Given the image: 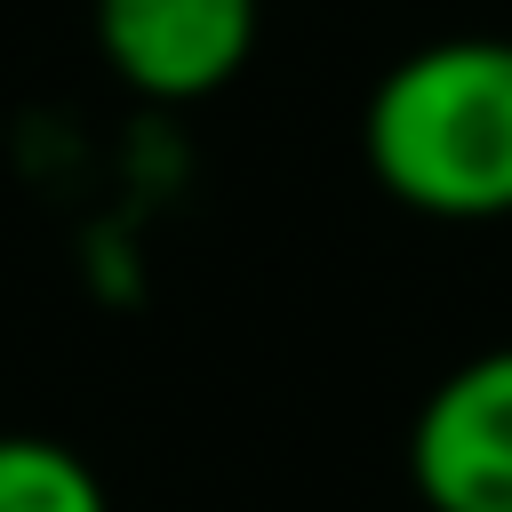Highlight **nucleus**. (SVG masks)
Instances as JSON below:
<instances>
[{
  "instance_id": "f257e3e1",
  "label": "nucleus",
  "mask_w": 512,
  "mask_h": 512,
  "mask_svg": "<svg viewBox=\"0 0 512 512\" xmlns=\"http://www.w3.org/2000/svg\"><path fill=\"white\" fill-rule=\"evenodd\" d=\"M360 160L376 192L432 224L512 216V40L448 32L392 56L360 104Z\"/></svg>"
},
{
  "instance_id": "f03ea898",
  "label": "nucleus",
  "mask_w": 512,
  "mask_h": 512,
  "mask_svg": "<svg viewBox=\"0 0 512 512\" xmlns=\"http://www.w3.org/2000/svg\"><path fill=\"white\" fill-rule=\"evenodd\" d=\"M96 56L144 104H208L256 56L264 0H88Z\"/></svg>"
},
{
  "instance_id": "7ed1b4c3",
  "label": "nucleus",
  "mask_w": 512,
  "mask_h": 512,
  "mask_svg": "<svg viewBox=\"0 0 512 512\" xmlns=\"http://www.w3.org/2000/svg\"><path fill=\"white\" fill-rule=\"evenodd\" d=\"M408 488L424 512H512V344L456 360L416 400Z\"/></svg>"
},
{
  "instance_id": "20e7f679",
  "label": "nucleus",
  "mask_w": 512,
  "mask_h": 512,
  "mask_svg": "<svg viewBox=\"0 0 512 512\" xmlns=\"http://www.w3.org/2000/svg\"><path fill=\"white\" fill-rule=\"evenodd\" d=\"M0 512H112V488L56 432H0Z\"/></svg>"
}]
</instances>
